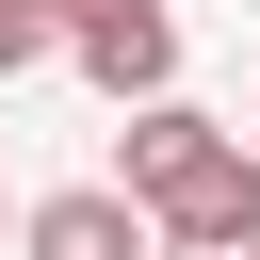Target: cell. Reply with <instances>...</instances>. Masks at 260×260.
Instances as JSON below:
<instances>
[{
    "label": "cell",
    "mask_w": 260,
    "mask_h": 260,
    "mask_svg": "<svg viewBox=\"0 0 260 260\" xmlns=\"http://www.w3.org/2000/svg\"><path fill=\"white\" fill-rule=\"evenodd\" d=\"M49 49L130 114V98H162V81H179V0H49Z\"/></svg>",
    "instance_id": "cell-2"
},
{
    "label": "cell",
    "mask_w": 260,
    "mask_h": 260,
    "mask_svg": "<svg viewBox=\"0 0 260 260\" xmlns=\"http://www.w3.org/2000/svg\"><path fill=\"white\" fill-rule=\"evenodd\" d=\"M16 65H49V0H0V81Z\"/></svg>",
    "instance_id": "cell-5"
},
{
    "label": "cell",
    "mask_w": 260,
    "mask_h": 260,
    "mask_svg": "<svg viewBox=\"0 0 260 260\" xmlns=\"http://www.w3.org/2000/svg\"><path fill=\"white\" fill-rule=\"evenodd\" d=\"M146 260H260V228H162Z\"/></svg>",
    "instance_id": "cell-4"
},
{
    "label": "cell",
    "mask_w": 260,
    "mask_h": 260,
    "mask_svg": "<svg viewBox=\"0 0 260 260\" xmlns=\"http://www.w3.org/2000/svg\"><path fill=\"white\" fill-rule=\"evenodd\" d=\"M114 195L146 211V244H162V228H260V146H244L228 114H195V98L162 81V98H130Z\"/></svg>",
    "instance_id": "cell-1"
},
{
    "label": "cell",
    "mask_w": 260,
    "mask_h": 260,
    "mask_svg": "<svg viewBox=\"0 0 260 260\" xmlns=\"http://www.w3.org/2000/svg\"><path fill=\"white\" fill-rule=\"evenodd\" d=\"M16 260H146V211H130L114 179H65V195L16 211Z\"/></svg>",
    "instance_id": "cell-3"
}]
</instances>
